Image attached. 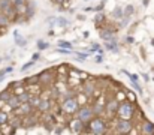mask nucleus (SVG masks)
Here are the masks:
<instances>
[{
	"instance_id": "nucleus-7",
	"label": "nucleus",
	"mask_w": 154,
	"mask_h": 135,
	"mask_svg": "<svg viewBox=\"0 0 154 135\" xmlns=\"http://www.w3.org/2000/svg\"><path fill=\"white\" fill-rule=\"evenodd\" d=\"M99 35H100V38L103 41H114V42H117V39L114 36V30H111V29H102Z\"/></svg>"
},
{
	"instance_id": "nucleus-30",
	"label": "nucleus",
	"mask_w": 154,
	"mask_h": 135,
	"mask_svg": "<svg viewBox=\"0 0 154 135\" xmlns=\"http://www.w3.org/2000/svg\"><path fill=\"white\" fill-rule=\"evenodd\" d=\"M126 41H127V44H132V42H133V38H132V36H127Z\"/></svg>"
},
{
	"instance_id": "nucleus-11",
	"label": "nucleus",
	"mask_w": 154,
	"mask_h": 135,
	"mask_svg": "<svg viewBox=\"0 0 154 135\" xmlns=\"http://www.w3.org/2000/svg\"><path fill=\"white\" fill-rule=\"evenodd\" d=\"M142 134H148V135H153L154 134V123L151 122H145L144 126H142Z\"/></svg>"
},
{
	"instance_id": "nucleus-2",
	"label": "nucleus",
	"mask_w": 154,
	"mask_h": 135,
	"mask_svg": "<svg viewBox=\"0 0 154 135\" xmlns=\"http://www.w3.org/2000/svg\"><path fill=\"white\" fill-rule=\"evenodd\" d=\"M93 116H94V111L90 107H82L78 110V119L82 120L84 123H90L93 120Z\"/></svg>"
},
{
	"instance_id": "nucleus-24",
	"label": "nucleus",
	"mask_w": 154,
	"mask_h": 135,
	"mask_svg": "<svg viewBox=\"0 0 154 135\" xmlns=\"http://www.w3.org/2000/svg\"><path fill=\"white\" fill-rule=\"evenodd\" d=\"M6 120H8V114L3 113V111H0V125L6 123Z\"/></svg>"
},
{
	"instance_id": "nucleus-15",
	"label": "nucleus",
	"mask_w": 154,
	"mask_h": 135,
	"mask_svg": "<svg viewBox=\"0 0 154 135\" xmlns=\"http://www.w3.org/2000/svg\"><path fill=\"white\" fill-rule=\"evenodd\" d=\"M52 24H57V26H60V27H66V26L69 24V21H67L66 18H55Z\"/></svg>"
},
{
	"instance_id": "nucleus-9",
	"label": "nucleus",
	"mask_w": 154,
	"mask_h": 135,
	"mask_svg": "<svg viewBox=\"0 0 154 135\" xmlns=\"http://www.w3.org/2000/svg\"><path fill=\"white\" fill-rule=\"evenodd\" d=\"M14 39H15V44L18 45V47H26L27 45V39L18 32V30H14Z\"/></svg>"
},
{
	"instance_id": "nucleus-25",
	"label": "nucleus",
	"mask_w": 154,
	"mask_h": 135,
	"mask_svg": "<svg viewBox=\"0 0 154 135\" xmlns=\"http://www.w3.org/2000/svg\"><path fill=\"white\" fill-rule=\"evenodd\" d=\"M57 51L61 53V54H70V48H61V47H58Z\"/></svg>"
},
{
	"instance_id": "nucleus-21",
	"label": "nucleus",
	"mask_w": 154,
	"mask_h": 135,
	"mask_svg": "<svg viewBox=\"0 0 154 135\" xmlns=\"http://www.w3.org/2000/svg\"><path fill=\"white\" fill-rule=\"evenodd\" d=\"M30 99H32V98H30L29 93H21V95H20V101H21L23 104H24V102H29Z\"/></svg>"
},
{
	"instance_id": "nucleus-10",
	"label": "nucleus",
	"mask_w": 154,
	"mask_h": 135,
	"mask_svg": "<svg viewBox=\"0 0 154 135\" xmlns=\"http://www.w3.org/2000/svg\"><path fill=\"white\" fill-rule=\"evenodd\" d=\"M14 8V5H12V0H0V11L2 12H5V14H8L11 9Z\"/></svg>"
},
{
	"instance_id": "nucleus-31",
	"label": "nucleus",
	"mask_w": 154,
	"mask_h": 135,
	"mask_svg": "<svg viewBox=\"0 0 154 135\" xmlns=\"http://www.w3.org/2000/svg\"><path fill=\"white\" fill-rule=\"evenodd\" d=\"M94 60H96L97 63H100V62H102V60H103V57H102V56H97V57H96Z\"/></svg>"
},
{
	"instance_id": "nucleus-26",
	"label": "nucleus",
	"mask_w": 154,
	"mask_h": 135,
	"mask_svg": "<svg viewBox=\"0 0 154 135\" xmlns=\"http://www.w3.org/2000/svg\"><path fill=\"white\" fill-rule=\"evenodd\" d=\"M123 18H124V20H121V26H127L129 21H130V17H129V15H123Z\"/></svg>"
},
{
	"instance_id": "nucleus-12",
	"label": "nucleus",
	"mask_w": 154,
	"mask_h": 135,
	"mask_svg": "<svg viewBox=\"0 0 154 135\" xmlns=\"http://www.w3.org/2000/svg\"><path fill=\"white\" fill-rule=\"evenodd\" d=\"M8 104H9V107H12V108H17V107L23 105V102L20 101V96H11L9 101H8Z\"/></svg>"
},
{
	"instance_id": "nucleus-8",
	"label": "nucleus",
	"mask_w": 154,
	"mask_h": 135,
	"mask_svg": "<svg viewBox=\"0 0 154 135\" xmlns=\"http://www.w3.org/2000/svg\"><path fill=\"white\" fill-rule=\"evenodd\" d=\"M118 108H120V104H118V101H115V99H112V101H109L108 104H106V111L112 116V114H117L118 113Z\"/></svg>"
},
{
	"instance_id": "nucleus-5",
	"label": "nucleus",
	"mask_w": 154,
	"mask_h": 135,
	"mask_svg": "<svg viewBox=\"0 0 154 135\" xmlns=\"http://www.w3.org/2000/svg\"><path fill=\"white\" fill-rule=\"evenodd\" d=\"M63 110L66 113H78V101L75 98H70V99H66L63 101Z\"/></svg>"
},
{
	"instance_id": "nucleus-29",
	"label": "nucleus",
	"mask_w": 154,
	"mask_h": 135,
	"mask_svg": "<svg viewBox=\"0 0 154 135\" xmlns=\"http://www.w3.org/2000/svg\"><path fill=\"white\" fill-rule=\"evenodd\" d=\"M103 6H105V5H103V3H100L99 6H96V8H94V11H97V12H99V11H102Z\"/></svg>"
},
{
	"instance_id": "nucleus-34",
	"label": "nucleus",
	"mask_w": 154,
	"mask_h": 135,
	"mask_svg": "<svg viewBox=\"0 0 154 135\" xmlns=\"http://www.w3.org/2000/svg\"><path fill=\"white\" fill-rule=\"evenodd\" d=\"M142 77H144V80H145V81H148V80H150V77H148L147 74H142Z\"/></svg>"
},
{
	"instance_id": "nucleus-17",
	"label": "nucleus",
	"mask_w": 154,
	"mask_h": 135,
	"mask_svg": "<svg viewBox=\"0 0 154 135\" xmlns=\"http://www.w3.org/2000/svg\"><path fill=\"white\" fill-rule=\"evenodd\" d=\"M11 96H12V95L9 93V90H5V92H2V93H0V101H3V102H8Z\"/></svg>"
},
{
	"instance_id": "nucleus-32",
	"label": "nucleus",
	"mask_w": 154,
	"mask_h": 135,
	"mask_svg": "<svg viewBox=\"0 0 154 135\" xmlns=\"http://www.w3.org/2000/svg\"><path fill=\"white\" fill-rule=\"evenodd\" d=\"M14 2H15V3H17V5H23V3H24V2H26V0H14Z\"/></svg>"
},
{
	"instance_id": "nucleus-27",
	"label": "nucleus",
	"mask_w": 154,
	"mask_h": 135,
	"mask_svg": "<svg viewBox=\"0 0 154 135\" xmlns=\"http://www.w3.org/2000/svg\"><path fill=\"white\" fill-rule=\"evenodd\" d=\"M132 83H133V87H135V89H136L139 93H141V95H142V87L138 84V81H132Z\"/></svg>"
},
{
	"instance_id": "nucleus-28",
	"label": "nucleus",
	"mask_w": 154,
	"mask_h": 135,
	"mask_svg": "<svg viewBox=\"0 0 154 135\" xmlns=\"http://www.w3.org/2000/svg\"><path fill=\"white\" fill-rule=\"evenodd\" d=\"M103 18H105V17H103V14H97V15H96V21H97V23L103 21Z\"/></svg>"
},
{
	"instance_id": "nucleus-22",
	"label": "nucleus",
	"mask_w": 154,
	"mask_h": 135,
	"mask_svg": "<svg viewBox=\"0 0 154 135\" xmlns=\"http://www.w3.org/2000/svg\"><path fill=\"white\" fill-rule=\"evenodd\" d=\"M58 47H61V48H72V44L67 42V41H58Z\"/></svg>"
},
{
	"instance_id": "nucleus-1",
	"label": "nucleus",
	"mask_w": 154,
	"mask_h": 135,
	"mask_svg": "<svg viewBox=\"0 0 154 135\" xmlns=\"http://www.w3.org/2000/svg\"><path fill=\"white\" fill-rule=\"evenodd\" d=\"M133 113H135V107H133V104L132 102H123V104H120V108H118V117L120 119H130L132 116H133Z\"/></svg>"
},
{
	"instance_id": "nucleus-20",
	"label": "nucleus",
	"mask_w": 154,
	"mask_h": 135,
	"mask_svg": "<svg viewBox=\"0 0 154 135\" xmlns=\"http://www.w3.org/2000/svg\"><path fill=\"white\" fill-rule=\"evenodd\" d=\"M133 12H135V8H133L132 5H127V6H126V9H124V15H129V17H130Z\"/></svg>"
},
{
	"instance_id": "nucleus-18",
	"label": "nucleus",
	"mask_w": 154,
	"mask_h": 135,
	"mask_svg": "<svg viewBox=\"0 0 154 135\" xmlns=\"http://www.w3.org/2000/svg\"><path fill=\"white\" fill-rule=\"evenodd\" d=\"M9 24V18H8V15L3 12V14H0V26H8Z\"/></svg>"
},
{
	"instance_id": "nucleus-23",
	"label": "nucleus",
	"mask_w": 154,
	"mask_h": 135,
	"mask_svg": "<svg viewBox=\"0 0 154 135\" xmlns=\"http://www.w3.org/2000/svg\"><path fill=\"white\" fill-rule=\"evenodd\" d=\"M33 65H35V60H32V62H29V63H26V65H24V66L21 68V72H26V71H27V69H30V68H32Z\"/></svg>"
},
{
	"instance_id": "nucleus-4",
	"label": "nucleus",
	"mask_w": 154,
	"mask_h": 135,
	"mask_svg": "<svg viewBox=\"0 0 154 135\" xmlns=\"http://www.w3.org/2000/svg\"><path fill=\"white\" fill-rule=\"evenodd\" d=\"M133 125L130 122V119H120L117 123V132L118 134H129L132 131Z\"/></svg>"
},
{
	"instance_id": "nucleus-33",
	"label": "nucleus",
	"mask_w": 154,
	"mask_h": 135,
	"mask_svg": "<svg viewBox=\"0 0 154 135\" xmlns=\"http://www.w3.org/2000/svg\"><path fill=\"white\" fill-rule=\"evenodd\" d=\"M38 59H39V53H36V54H35V56H33V60H35V62H36V60H38Z\"/></svg>"
},
{
	"instance_id": "nucleus-35",
	"label": "nucleus",
	"mask_w": 154,
	"mask_h": 135,
	"mask_svg": "<svg viewBox=\"0 0 154 135\" xmlns=\"http://www.w3.org/2000/svg\"><path fill=\"white\" fill-rule=\"evenodd\" d=\"M142 3H144V6H147V5H148V3H150V0H144V2H142Z\"/></svg>"
},
{
	"instance_id": "nucleus-3",
	"label": "nucleus",
	"mask_w": 154,
	"mask_h": 135,
	"mask_svg": "<svg viewBox=\"0 0 154 135\" xmlns=\"http://www.w3.org/2000/svg\"><path fill=\"white\" fill-rule=\"evenodd\" d=\"M90 131L91 134H103L106 131V125L102 119H93L90 122Z\"/></svg>"
},
{
	"instance_id": "nucleus-19",
	"label": "nucleus",
	"mask_w": 154,
	"mask_h": 135,
	"mask_svg": "<svg viewBox=\"0 0 154 135\" xmlns=\"http://www.w3.org/2000/svg\"><path fill=\"white\" fill-rule=\"evenodd\" d=\"M47 48H50V44H47L45 41H39V42H38V50H39V51L47 50Z\"/></svg>"
},
{
	"instance_id": "nucleus-6",
	"label": "nucleus",
	"mask_w": 154,
	"mask_h": 135,
	"mask_svg": "<svg viewBox=\"0 0 154 135\" xmlns=\"http://www.w3.org/2000/svg\"><path fill=\"white\" fill-rule=\"evenodd\" d=\"M85 123L82 122V120H72L70 122V131L72 132H75V134H79V132H84V129H85V126H84Z\"/></svg>"
},
{
	"instance_id": "nucleus-14",
	"label": "nucleus",
	"mask_w": 154,
	"mask_h": 135,
	"mask_svg": "<svg viewBox=\"0 0 154 135\" xmlns=\"http://www.w3.org/2000/svg\"><path fill=\"white\" fill-rule=\"evenodd\" d=\"M111 15H112L114 18H123V15H124V9H123L121 6H117V8L111 12Z\"/></svg>"
},
{
	"instance_id": "nucleus-13",
	"label": "nucleus",
	"mask_w": 154,
	"mask_h": 135,
	"mask_svg": "<svg viewBox=\"0 0 154 135\" xmlns=\"http://www.w3.org/2000/svg\"><path fill=\"white\" fill-rule=\"evenodd\" d=\"M105 48H106L108 51L118 53V47H117V42H114V41H106V42H105Z\"/></svg>"
},
{
	"instance_id": "nucleus-16",
	"label": "nucleus",
	"mask_w": 154,
	"mask_h": 135,
	"mask_svg": "<svg viewBox=\"0 0 154 135\" xmlns=\"http://www.w3.org/2000/svg\"><path fill=\"white\" fill-rule=\"evenodd\" d=\"M38 108H39L41 111L48 110V108H50V101H41V102H39V105H38Z\"/></svg>"
}]
</instances>
